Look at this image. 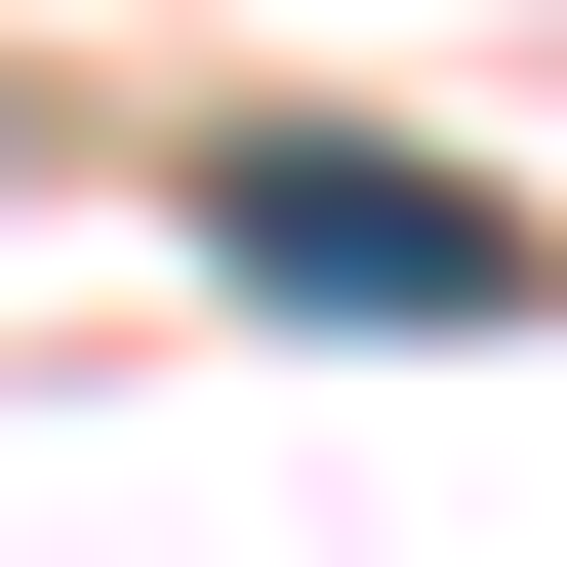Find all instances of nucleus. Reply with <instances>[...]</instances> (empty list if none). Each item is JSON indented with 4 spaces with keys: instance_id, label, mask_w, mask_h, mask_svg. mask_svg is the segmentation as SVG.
<instances>
[{
    "instance_id": "nucleus-1",
    "label": "nucleus",
    "mask_w": 567,
    "mask_h": 567,
    "mask_svg": "<svg viewBox=\"0 0 567 567\" xmlns=\"http://www.w3.org/2000/svg\"><path fill=\"white\" fill-rule=\"evenodd\" d=\"M203 244H244L284 324H486V284H527V244H486L446 163H203Z\"/></svg>"
}]
</instances>
